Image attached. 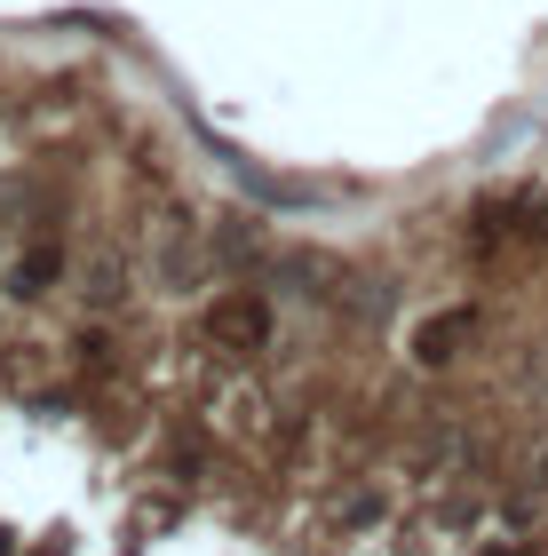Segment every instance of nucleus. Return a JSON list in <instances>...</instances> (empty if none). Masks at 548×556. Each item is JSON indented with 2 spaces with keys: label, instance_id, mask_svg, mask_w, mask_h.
<instances>
[{
  "label": "nucleus",
  "instance_id": "nucleus-1",
  "mask_svg": "<svg viewBox=\"0 0 548 556\" xmlns=\"http://www.w3.org/2000/svg\"><path fill=\"white\" fill-rule=\"evenodd\" d=\"M215 334H231V342H255V334H263V311H255V302H231V311L215 318Z\"/></svg>",
  "mask_w": 548,
  "mask_h": 556
}]
</instances>
